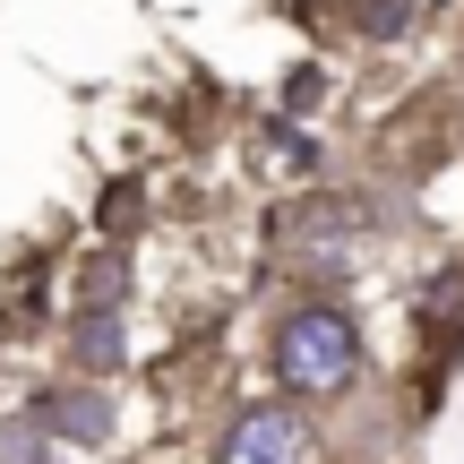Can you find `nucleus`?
I'll return each mask as SVG.
<instances>
[{
    "mask_svg": "<svg viewBox=\"0 0 464 464\" xmlns=\"http://www.w3.org/2000/svg\"><path fill=\"white\" fill-rule=\"evenodd\" d=\"M266 387L301 413H344L370 387V327L335 293H293L266 318Z\"/></svg>",
    "mask_w": 464,
    "mask_h": 464,
    "instance_id": "f257e3e1",
    "label": "nucleus"
},
{
    "mask_svg": "<svg viewBox=\"0 0 464 464\" xmlns=\"http://www.w3.org/2000/svg\"><path fill=\"white\" fill-rule=\"evenodd\" d=\"M198 464H327V430H318V413H301L266 387V396H241L216 413Z\"/></svg>",
    "mask_w": 464,
    "mask_h": 464,
    "instance_id": "f03ea898",
    "label": "nucleus"
},
{
    "mask_svg": "<svg viewBox=\"0 0 464 464\" xmlns=\"http://www.w3.org/2000/svg\"><path fill=\"white\" fill-rule=\"evenodd\" d=\"M34 413H44V430L61 439L69 456H112L121 448V396L103 379H52L44 396H34Z\"/></svg>",
    "mask_w": 464,
    "mask_h": 464,
    "instance_id": "7ed1b4c3",
    "label": "nucleus"
},
{
    "mask_svg": "<svg viewBox=\"0 0 464 464\" xmlns=\"http://www.w3.org/2000/svg\"><path fill=\"white\" fill-rule=\"evenodd\" d=\"M61 370L69 379H130L138 370V327L130 310H69L61 318Z\"/></svg>",
    "mask_w": 464,
    "mask_h": 464,
    "instance_id": "20e7f679",
    "label": "nucleus"
},
{
    "mask_svg": "<svg viewBox=\"0 0 464 464\" xmlns=\"http://www.w3.org/2000/svg\"><path fill=\"white\" fill-rule=\"evenodd\" d=\"M69 310H138V249L95 241L69 266Z\"/></svg>",
    "mask_w": 464,
    "mask_h": 464,
    "instance_id": "39448f33",
    "label": "nucleus"
},
{
    "mask_svg": "<svg viewBox=\"0 0 464 464\" xmlns=\"http://www.w3.org/2000/svg\"><path fill=\"white\" fill-rule=\"evenodd\" d=\"M318 164H327V147H318V138L301 130L293 112H284V121H266V130L249 138V172H266V181H310Z\"/></svg>",
    "mask_w": 464,
    "mask_h": 464,
    "instance_id": "423d86ee",
    "label": "nucleus"
},
{
    "mask_svg": "<svg viewBox=\"0 0 464 464\" xmlns=\"http://www.w3.org/2000/svg\"><path fill=\"white\" fill-rule=\"evenodd\" d=\"M147 216H155L147 181H138V172H121V181H103V198H95V241H121V249H138Z\"/></svg>",
    "mask_w": 464,
    "mask_h": 464,
    "instance_id": "0eeeda50",
    "label": "nucleus"
},
{
    "mask_svg": "<svg viewBox=\"0 0 464 464\" xmlns=\"http://www.w3.org/2000/svg\"><path fill=\"white\" fill-rule=\"evenodd\" d=\"M69 448L44 430V413L34 404H0V464H61Z\"/></svg>",
    "mask_w": 464,
    "mask_h": 464,
    "instance_id": "6e6552de",
    "label": "nucleus"
},
{
    "mask_svg": "<svg viewBox=\"0 0 464 464\" xmlns=\"http://www.w3.org/2000/svg\"><path fill=\"white\" fill-rule=\"evenodd\" d=\"M344 9H353V34H362V44H404L421 0H344Z\"/></svg>",
    "mask_w": 464,
    "mask_h": 464,
    "instance_id": "1a4fd4ad",
    "label": "nucleus"
},
{
    "mask_svg": "<svg viewBox=\"0 0 464 464\" xmlns=\"http://www.w3.org/2000/svg\"><path fill=\"white\" fill-rule=\"evenodd\" d=\"M318 95H327V78H318V69H301V78L284 86V103H293V112H301V103H318Z\"/></svg>",
    "mask_w": 464,
    "mask_h": 464,
    "instance_id": "9d476101",
    "label": "nucleus"
}]
</instances>
